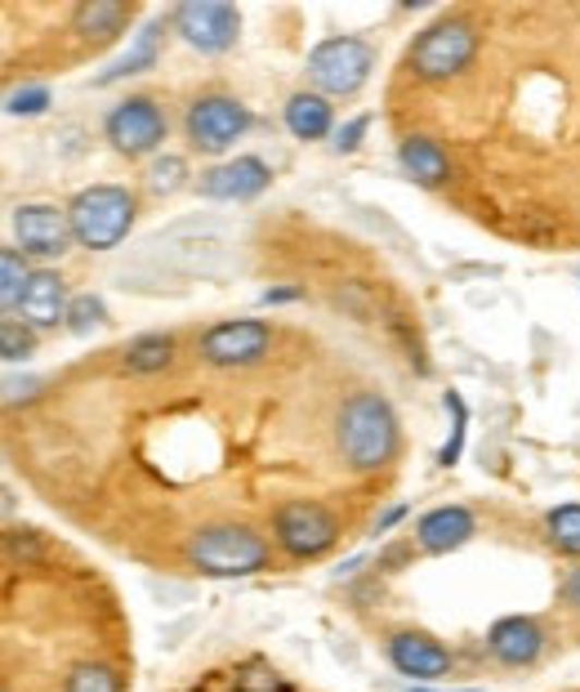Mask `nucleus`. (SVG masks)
<instances>
[{
  "instance_id": "obj_18",
  "label": "nucleus",
  "mask_w": 580,
  "mask_h": 692,
  "mask_svg": "<svg viewBox=\"0 0 580 692\" xmlns=\"http://www.w3.org/2000/svg\"><path fill=\"white\" fill-rule=\"evenodd\" d=\"M335 126V108H330V98L317 94V90H300V94H290L286 98V130L313 143V139H326Z\"/></svg>"
},
{
  "instance_id": "obj_4",
  "label": "nucleus",
  "mask_w": 580,
  "mask_h": 692,
  "mask_svg": "<svg viewBox=\"0 0 580 692\" xmlns=\"http://www.w3.org/2000/svg\"><path fill=\"white\" fill-rule=\"evenodd\" d=\"M138 0H76V5H5V76H55L72 72L108 49L134 27Z\"/></svg>"
},
{
  "instance_id": "obj_5",
  "label": "nucleus",
  "mask_w": 580,
  "mask_h": 692,
  "mask_svg": "<svg viewBox=\"0 0 580 692\" xmlns=\"http://www.w3.org/2000/svg\"><path fill=\"white\" fill-rule=\"evenodd\" d=\"M68 219H72L76 246H85V251H112V246H121L130 237V228L138 219V192L125 183L81 188L68 206Z\"/></svg>"
},
{
  "instance_id": "obj_20",
  "label": "nucleus",
  "mask_w": 580,
  "mask_h": 692,
  "mask_svg": "<svg viewBox=\"0 0 580 692\" xmlns=\"http://www.w3.org/2000/svg\"><path fill=\"white\" fill-rule=\"evenodd\" d=\"M545 532H549V546L563 559H580V505H558L545 518Z\"/></svg>"
},
{
  "instance_id": "obj_25",
  "label": "nucleus",
  "mask_w": 580,
  "mask_h": 692,
  "mask_svg": "<svg viewBox=\"0 0 580 692\" xmlns=\"http://www.w3.org/2000/svg\"><path fill=\"white\" fill-rule=\"evenodd\" d=\"M45 98H50V94H45V90H10V108L14 112H40L45 108Z\"/></svg>"
},
{
  "instance_id": "obj_6",
  "label": "nucleus",
  "mask_w": 580,
  "mask_h": 692,
  "mask_svg": "<svg viewBox=\"0 0 580 692\" xmlns=\"http://www.w3.org/2000/svg\"><path fill=\"white\" fill-rule=\"evenodd\" d=\"M353 532L358 527L340 510L304 501V505H290L273 523V546H277V554H281L286 568H295V563H317V559L335 554Z\"/></svg>"
},
{
  "instance_id": "obj_22",
  "label": "nucleus",
  "mask_w": 580,
  "mask_h": 692,
  "mask_svg": "<svg viewBox=\"0 0 580 692\" xmlns=\"http://www.w3.org/2000/svg\"><path fill=\"white\" fill-rule=\"evenodd\" d=\"M0 349H5V362H23L36 349V331L23 318L5 313V322H0Z\"/></svg>"
},
{
  "instance_id": "obj_17",
  "label": "nucleus",
  "mask_w": 580,
  "mask_h": 692,
  "mask_svg": "<svg viewBox=\"0 0 580 692\" xmlns=\"http://www.w3.org/2000/svg\"><path fill=\"white\" fill-rule=\"evenodd\" d=\"M464 536H473V514L464 505H443L415 523V550L424 554H443L451 546H460Z\"/></svg>"
},
{
  "instance_id": "obj_23",
  "label": "nucleus",
  "mask_w": 580,
  "mask_h": 692,
  "mask_svg": "<svg viewBox=\"0 0 580 692\" xmlns=\"http://www.w3.org/2000/svg\"><path fill=\"white\" fill-rule=\"evenodd\" d=\"M108 313H104V305L94 300V295H76L72 300V309H68V326L76 331V335H85V331H94Z\"/></svg>"
},
{
  "instance_id": "obj_3",
  "label": "nucleus",
  "mask_w": 580,
  "mask_h": 692,
  "mask_svg": "<svg viewBox=\"0 0 580 692\" xmlns=\"http://www.w3.org/2000/svg\"><path fill=\"white\" fill-rule=\"evenodd\" d=\"M130 621L108 576L45 527H5V692H130Z\"/></svg>"
},
{
  "instance_id": "obj_2",
  "label": "nucleus",
  "mask_w": 580,
  "mask_h": 692,
  "mask_svg": "<svg viewBox=\"0 0 580 692\" xmlns=\"http://www.w3.org/2000/svg\"><path fill=\"white\" fill-rule=\"evenodd\" d=\"M384 126L402 175L464 224L580 251V0H464L398 55Z\"/></svg>"
},
{
  "instance_id": "obj_7",
  "label": "nucleus",
  "mask_w": 580,
  "mask_h": 692,
  "mask_svg": "<svg viewBox=\"0 0 580 692\" xmlns=\"http://www.w3.org/2000/svg\"><path fill=\"white\" fill-rule=\"evenodd\" d=\"M104 134H108V143L117 147V153H121L125 162H143V157H153L157 147L166 143V134H170L166 98H161V94H148V90L125 94L121 104L108 112Z\"/></svg>"
},
{
  "instance_id": "obj_1",
  "label": "nucleus",
  "mask_w": 580,
  "mask_h": 692,
  "mask_svg": "<svg viewBox=\"0 0 580 692\" xmlns=\"http://www.w3.org/2000/svg\"><path fill=\"white\" fill-rule=\"evenodd\" d=\"M407 358L353 318H286L277 349L223 367L179 326L166 367L130 371L117 344L32 380L5 407V461L63 523L157 572L255 576L286 568L273 523L290 505H330L358 532L389 497L340 442L353 393ZM379 523V518H375Z\"/></svg>"
},
{
  "instance_id": "obj_12",
  "label": "nucleus",
  "mask_w": 580,
  "mask_h": 692,
  "mask_svg": "<svg viewBox=\"0 0 580 692\" xmlns=\"http://www.w3.org/2000/svg\"><path fill=\"white\" fill-rule=\"evenodd\" d=\"M188 692H304V688L290 683L264 657H237V661H223V666L197 675V683Z\"/></svg>"
},
{
  "instance_id": "obj_16",
  "label": "nucleus",
  "mask_w": 580,
  "mask_h": 692,
  "mask_svg": "<svg viewBox=\"0 0 580 692\" xmlns=\"http://www.w3.org/2000/svg\"><path fill=\"white\" fill-rule=\"evenodd\" d=\"M268 183H273V170L259 157H237V162L202 175V196H210V202H251Z\"/></svg>"
},
{
  "instance_id": "obj_15",
  "label": "nucleus",
  "mask_w": 580,
  "mask_h": 692,
  "mask_svg": "<svg viewBox=\"0 0 580 692\" xmlns=\"http://www.w3.org/2000/svg\"><path fill=\"white\" fill-rule=\"evenodd\" d=\"M68 309H72L68 282L55 269H32V282H27L23 300H19V318L32 331H55L59 322H68Z\"/></svg>"
},
{
  "instance_id": "obj_19",
  "label": "nucleus",
  "mask_w": 580,
  "mask_h": 692,
  "mask_svg": "<svg viewBox=\"0 0 580 692\" xmlns=\"http://www.w3.org/2000/svg\"><path fill=\"white\" fill-rule=\"evenodd\" d=\"M166 32H174L170 14H166V19H157V23H148V32H143V36H134V49H130V55H125L112 72H104V76H99V85H112V81L134 76V72H148V68L157 63V55H161V36H166Z\"/></svg>"
},
{
  "instance_id": "obj_21",
  "label": "nucleus",
  "mask_w": 580,
  "mask_h": 692,
  "mask_svg": "<svg viewBox=\"0 0 580 692\" xmlns=\"http://www.w3.org/2000/svg\"><path fill=\"white\" fill-rule=\"evenodd\" d=\"M188 183V162L183 157H157L148 166V175H143V188H148V196H170Z\"/></svg>"
},
{
  "instance_id": "obj_9",
  "label": "nucleus",
  "mask_w": 580,
  "mask_h": 692,
  "mask_svg": "<svg viewBox=\"0 0 580 692\" xmlns=\"http://www.w3.org/2000/svg\"><path fill=\"white\" fill-rule=\"evenodd\" d=\"M375 68V49L362 36H330L309 55V81L326 98H349L366 85Z\"/></svg>"
},
{
  "instance_id": "obj_11",
  "label": "nucleus",
  "mask_w": 580,
  "mask_h": 692,
  "mask_svg": "<svg viewBox=\"0 0 580 692\" xmlns=\"http://www.w3.org/2000/svg\"><path fill=\"white\" fill-rule=\"evenodd\" d=\"M14 237H19V251L27 260H40V264L63 260L72 251V241H76L68 211L45 206V202H32V206L14 211Z\"/></svg>"
},
{
  "instance_id": "obj_14",
  "label": "nucleus",
  "mask_w": 580,
  "mask_h": 692,
  "mask_svg": "<svg viewBox=\"0 0 580 692\" xmlns=\"http://www.w3.org/2000/svg\"><path fill=\"white\" fill-rule=\"evenodd\" d=\"M545 644L549 634L536 617H500L492 630H487V653L509 666V670H522V666H536L545 657Z\"/></svg>"
},
{
  "instance_id": "obj_24",
  "label": "nucleus",
  "mask_w": 580,
  "mask_h": 692,
  "mask_svg": "<svg viewBox=\"0 0 580 692\" xmlns=\"http://www.w3.org/2000/svg\"><path fill=\"white\" fill-rule=\"evenodd\" d=\"M558 604H563V608H571V612L580 617V568L563 572V581H558Z\"/></svg>"
},
{
  "instance_id": "obj_13",
  "label": "nucleus",
  "mask_w": 580,
  "mask_h": 692,
  "mask_svg": "<svg viewBox=\"0 0 580 692\" xmlns=\"http://www.w3.org/2000/svg\"><path fill=\"white\" fill-rule=\"evenodd\" d=\"M384 657H389L411 679H443V675L456 670L451 648L438 644V639L424 634V630H398V634H389V639H384Z\"/></svg>"
},
{
  "instance_id": "obj_8",
  "label": "nucleus",
  "mask_w": 580,
  "mask_h": 692,
  "mask_svg": "<svg viewBox=\"0 0 580 692\" xmlns=\"http://www.w3.org/2000/svg\"><path fill=\"white\" fill-rule=\"evenodd\" d=\"M251 130V112L241 108V98L223 94V90H206L188 104V117H183V139L192 153L202 157H219L228 147Z\"/></svg>"
},
{
  "instance_id": "obj_10",
  "label": "nucleus",
  "mask_w": 580,
  "mask_h": 692,
  "mask_svg": "<svg viewBox=\"0 0 580 692\" xmlns=\"http://www.w3.org/2000/svg\"><path fill=\"white\" fill-rule=\"evenodd\" d=\"M170 23L202 55H228L241 36V14L228 0H183L170 10Z\"/></svg>"
},
{
  "instance_id": "obj_26",
  "label": "nucleus",
  "mask_w": 580,
  "mask_h": 692,
  "mask_svg": "<svg viewBox=\"0 0 580 692\" xmlns=\"http://www.w3.org/2000/svg\"><path fill=\"white\" fill-rule=\"evenodd\" d=\"M366 126H371L366 117H358V121H349V126H345L340 134H335V147H340V153H345V147H358V139L366 134Z\"/></svg>"
}]
</instances>
